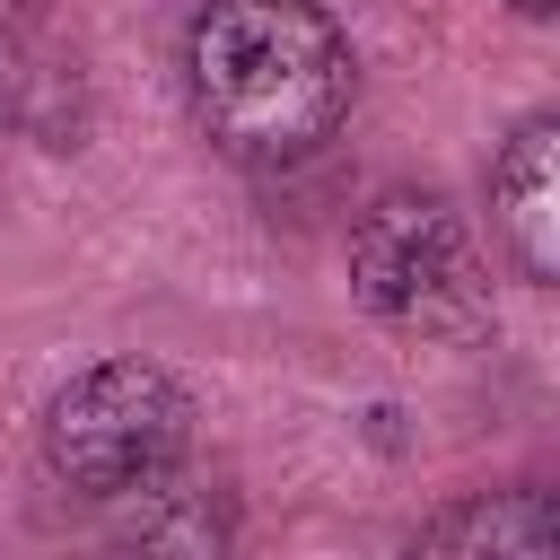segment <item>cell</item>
<instances>
[{
    "label": "cell",
    "mask_w": 560,
    "mask_h": 560,
    "mask_svg": "<svg viewBox=\"0 0 560 560\" xmlns=\"http://www.w3.org/2000/svg\"><path fill=\"white\" fill-rule=\"evenodd\" d=\"M184 88L210 149L245 166H298L341 131L359 61L315 0H210L184 44Z\"/></svg>",
    "instance_id": "6da1fadb"
},
{
    "label": "cell",
    "mask_w": 560,
    "mask_h": 560,
    "mask_svg": "<svg viewBox=\"0 0 560 560\" xmlns=\"http://www.w3.org/2000/svg\"><path fill=\"white\" fill-rule=\"evenodd\" d=\"M350 289L376 324L420 341H481L490 332V280L472 262L464 219L438 192H376L350 228Z\"/></svg>",
    "instance_id": "7a4b0ae2"
},
{
    "label": "cell",
    "mask_w": 560,
    "mask_h": 560,
    "mask_svg": "<svg viewBox=\"0 0 560 560\" xmlns=\"http://www.w3.org/2000/svg\"><path fill=\"white\" fill-rule=\"evenodd\" d=\"M184 446H192V394L158 359H105V368L70 376L44 411V455L88 499L166 481L184 464Z\"/></svg>",
    "instance_id": "3957f363"
},
{
    "label": "cell",
    "mask_w": 560,
    "mask_h": 560,
    "mask_svg": "<svg viewBox=\"0 0 560 560\" xmlns=\"http://www.w3.org/2000/svg\"><path fill=\"white\" fill-rule=\"evenodd\" d=\"M490 219L525 280H560V122H525L490 166Z\"/></svg>",
    "instance_id": "277c9868"
},
{
    "label": "cell",
    "mask_w": 560,
    "mask_h": 560,
    "mask_svg": "<svg viewBox=\"0 0 560 560\" xmlns=\"http://www.w3.org/2000/svg\"><path fill=\"white\" fill-rule=\"evenodd\" d=\"M560 542V508L542 490H499V499H464L438 525H420V551H508V560H542Z\"/></svg>",
    "instance_id": "5b68a950"
},
{
    "label": "cell",
    "mask_w": 560,
    "mask_h": 560,
    "mask_svg": "<svg viewBox=\"0 0 560 560\" xmlns=\"http://www.w3.org/2000/svg\"><path fill=\"white\" fill-rule=\"evenodd\" d=\"M26 18H44V0H0V26H26Z\"/></svg>",
    "instance_id": "8992f818"
},
{
    "label": "cell",
    "mask_w": 560,
    "mask_h": 560,
    "mask_svg": "<svg viewBox=\"0 0 560 560\" xmlns=\"http://www.w3.org/2000/svg\"><path fill=\"white\" fill-rule=\"evenodd\" d=\"M508 9H516V18H551L560 0H508Z\"/></svg>",
    "instance_id": "52a82bcc"
}]
</instances>
